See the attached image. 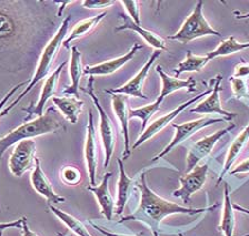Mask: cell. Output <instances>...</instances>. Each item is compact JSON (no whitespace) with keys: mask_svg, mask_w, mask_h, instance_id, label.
I'll return each mask as SVG.
<instances>
[{"mask_svg":"<svg viewBox=\"0 0 249 236\" xmlns=\"http://www.w3.org/2000/svg\"><path fill=\"white\" fill-rule=\"evenodd\" d=\"M3 235V231H0V236Z\"/></svg>","mask_w":249,"mask_h":236,"instance_id":"45","label":"cell"},{"mask_svg":"<svg viewBox=\"0 0 249 236\" xmlns=\"http://www.w3.org/2000/svg\"><path fill=\"white\" fill-rule=\"evenodd\" d=\"M246 49H249V42H239L237 41L235 37L231 36L221 42L213 51L208 52L206 57H207L208 61H210L218 57H227Z\"/></svg>","mask_w":249,"mask_h":236,"instance_id":"27","label":"cell"},{"mask_svg":"<svg viewBox=\"0 0 249 236\" xmlns=\"http://www.w3.org/2000/svg\"><path fill=\"white\" fill-rule=\"evenodd\" d=\"M248 142H249V123L247 125V126L245 127V129L241 131L238 135H237L235 140H233L231 144V146H229L228 152L226 154V160L224 163L223 171H221V174L219 175V177H218L217 185H219L221 183L224 176L231 171V166L235 164L237 158H238V157L240 156V153L243 152L245 146L247 145Z\"/></svg>","mask_w":249,"mask_h":236,"instance_id":"22","label":"cell"},{"mask_svg":"<svg viewBox=\"0 0 249 236\" xmlns=\"http://www.w3.org/2000/svg\"><path fill=\"white\" fill-rule=\"evenodd\" d=\"M229 82L231 84L232 92L237 99H249V90L246 86V81L241 78L231 77Z\"/></svg>","mask_w":249,"mask_h":236,"instance_id":"33","label":"cell"},{"mask_svg":"<svg viewBox=\"0 0 249 236\" xmlns=\"http://www.w3.org/2000/svg\"><path fill=\"white\" fill-rule=\"evenodd\" d=\"M213 91V88H209L207 89V90L201 92L200 94H198L195 96V98L188 100L187 102H184L182 104H180V106H178L176 109L173 110L171 112H169V113H167L165 115H162V117L158 118L157 120H155V121L151 123V125L148 126L146 127V130L143 131V132L140 134V137L137 139V141L135 142V144L132 145V150H136L137 148H139L140 145L142 144V143H145L146 141L150 140L151 138H154L156 134H158L160 131H162L165 127L169 125V123H171V121L177 117V115H179L181 113L182 111H184L185 109H187V108L193 106L194 103H196L197 101H199L200 99L205 98L206 95L207 94H212Z\"/></svg>","mask_w":249,"mask_h":236,"instance_id":"9","label":"cell"},{"mask_svg":"<svg viewBox=\"0 0 249 236\" xmlns=\"http://www.w3.org/2000/svg\"><path fill=\"white\" fill-rule=\"evenodd\" d=\"M235 14V17L239 20H244V19H249V13H245V14H240L239 11H233Z\"/></svg>","mask_w":249,"mask_h":236,"instance_id":"42","label":"cell"},{"mask_svg":"<svg viewBox=\"0 0 249 236\" xmlns=\"http://www.w3.org/2000/svg\"><path fill=\"white\" fill-rule=\"evenodd\" d=\"M71 49V56L69 61V76H70V84L62 91V94L67 95H75V98L79 99V90H80V79L84 73L83 63H81V52L78 50L76 46L70 48Z\"/></svg>","mask_w":249,"mask_h":236,"instance_id":"23","label":"cell"},{"mask_svg":"<svg viewBox=\"0 0 249 236\" xmlns=\"http://www.w3.org/2000/svg\"><path fill=\"white\" fill-rule=\"evenodd\" d=\"M106 15H107L106 11H104V13L97 15V16H95V17L85 19V20H81L78 22V24L73 27V29L71 30V32H70L69 36L66 38L64 42H62V47L69 50L70 44H71L73 40L79 39V38H83L86 36V34L91 32L92 30L95 29L97 26H98L99 22L103 20L105 17H106Z\"/></svg>","mask_w":249,"mask_h":236,"instance_id":"26","label":"cell"},{"mask_svg":"<svg viewBox=\"0 0 249 236\" xmlns=\"http://www.w3.org/2000/svg\"><path fill=\"white\" fill-rule=\"evenodd\" d=\"M120 18L123 19V24L116 27V31H122V30H132V31L139 34L140 37L145 40L148 45L151 46V47L155 48L156 50H159V51H163L166 50V41L162 39L161 37L157 36V34L154 33L150 30H147L146 28H143L140 25L135 24L134 21L131 20L129 16H126L124 14H119Z\"/></svg>","mask_w":249,"mask_h":236,"instance_id":"19","label":"cell"},{"mask_svg":"<svg viewBox=\"0 0 249 236\" xmlns=\"http://www.w3.org/2000/svg\"><path fill=\"white\" fill-rule=\"evenodd\" d=\"M30 182L31 185L35 191H36L38 194H40L42 197L48 201L49 204H58L65 202L66 199L64 196L58 195L53 188L52 183H50L49 180L47 179L45 172L42 171L40 160L36 157L35 160V168L31 172L30 175Z\"/></svg>","mask_w":249,"mask_h":236,"instance_id":"16","label":"cell"},{"mask_svg":"<svg viewBox=\"0 0 249 236\" xmlns=\"http://www.w3.org/2000/svg\"><path fill=\"white\" fill-rule=\"evenodd\" d=\"M60 179L66 185H78L80 183V171L75 166H65L60 171Z\"/></svg>","mask_w":249,"mask_h":236,"instance_id":"32","label":"cell"},{"mask_svg":"<svg viewBox=\"0 0 249 236\" xmlns=\"http://www.w3.org/2000/svg\"><path fill=\"white\" fill-rule=\"evenodd\" d=\"M57 235H58V236H65V235H62L61 233H57Z\"/></svg>","mask_w":249,"mask_h":236,"instance_id":"46","label":"cell"},{"mask_svg":"<svg viewBox=\"0 0 249 236\" xmlns=\"http://www.w3.org/2000/svg\"><path fill=\"white\" fill-rule=\"evenodd\" d=\"M25 84H27V82H21V83H18L17 86H15L14 88H11L10 90H9V92H8V94L3 96V98L0 100V118H1V112H2V109H3V107L6 106V104L8 103V101H9V99L11 98V96H13L16 92H17L19 89H20L22 86H25Z\"/></svg>","mask_w":249,"mask_h":236,"instance_id":"37","label":"cell"},{"mask_svg":"<svg viewBox=\"0 0 249 236\" xmlns=\"http://www.w3.org/2000/svg\"><path fill=\"white\" fill-rule=\"evenodd\" d=\"M178 236H185V234H184V233H179Z\"/></svg>","mask_w":249,"mask_h":236,"instance_id":"44","label":"cell"},{"mask_svg":"<svg viewBox=\"0 0 249 236\" xmlns=\"http://www.w3.org/2000/svg\"><path fill=\"white\" fill-rule=\"evenodd\" d=\"M16 24L13 17L0 7V41L7 40L16 34Z\"/></svg>","mask_w":249,"mask_h":236,"instance_id":"31","label":"cell"},{"mask_svg":"<svg viewBox=\"0 0 249 236\" xmlns=\"http://www.w3.org/2000/svg\"><path fill=\"white\" fill-rule=\"evenodd\" d=\"M120 3L124 6V8L127 10L129 18L135 24L140 25V9L138 6V1L136 0H122Z\"/></svg>","mask_w":249,"mask_h":236,"instance_id":"34","label":"cell"},{"mask_svg":"<svg viewBox=\"0 0 249 236\" xmlns=\"http://www.w3.org/2000/svg\"><path fill=\"white\" fill-rule=\"evenodd\" d=\"M162 101L163 100L158 96L157 100H156V101L153 103H149V104H147V106L137 108V109H130L129 110V119L138 118L142 120V129L145 131L147 127V125H148V121H149L150 118L153 117L156 112L159 110V108H160Z\"/></svg>","mask_w":249,"mask_h":236,"instance_id":"30","label":"cell"},{"mask_svg":"<svg viewBox=\"0 0 249 236\" xmlns=\"http://www.w3.org/2000/svg\"><path fill=\"white\" fill-rule=\"evenodd\" d=\"M232 77H235V78H241V79L249 77V63H246V61L243 60L239 64H237Z\"/></svg>","mask_w":249,"mask_h":236,"instance_id":"36","label":"cell"},{"mask_svg":"<svg viewBox=\"0 0 249 236\" xmlns=\"http://www.w3.org/2000/svg\"><path fill=\"white\" fill-rule=\"evenodd\" d=\"M208 175V165L202 164L198 165L193 169L190 172H187L186 175L181 176L179 179L180 182V188L175 189L173 195L175 197H179L182 200V202H189L190 197L195 193H197L204 187Z\"/></svg>","mask_w":249,"mask_h":236,"instance_id":"10","label":"cell"},{"mask_svg":"<svg viewBox=\"0 0 249 236\" xmlns=\"http://www.w3.org/2000/svg\"><path fill=\"white\" fill-rule=\"evenodd\" d=\"M137 184V188L140 192V201L138 207L130 215L124 216L119 220V223L128 222V220H136V222L142 223L150 228L154 236H160L161 222L167 216L173 214H189L196 215L199 213H206L213 211L218 206L215 204L213 206L202 207V208H188L176 203L170 202L159 196L148 187L146 174L142 173L140 175V180Z\"/></svg>","mask_w":249,"mask_h":236,"instance_id":"1","label":"cell"},{"mask_svg":"<svg viewBox=\"0 0 249 236\" xmlns=\"http://www.w3.org/2000/svg\"><path fill=\"white\" fill-rule=\"evenodd\" d=\"M114 5L115 1L112 0H85L83 1V7L86 9H101Z\"/></svg>","mask_w":249,"mask_h":236,"instance_id":"35","label":"cell"},{"mask_svg":"<svg viewBox=\"0 0 249 236\" xmlns=\"http://www.w3.org/2000/svg\"><path fill=\"white\" fill-rule=\"evenodd\" d=\"M67 63H68L67 60L64 61V63L58 65V68L56 69V70H53L48 76V78H47L45 81L44 86H42L40 95H39V100H38L36 106L31 104L29 109H23L25 111L28 112V119L30 117H33V115L39 118L45 113L44 112L45 104L47 103V101H48L49 99L53 98L54 92H56V90H57L58 81H59L61 71H62V69L65 68V65L67 64Z\"/></svg>","mask_w":249,"mask_h":236,"instance_id":"15","label":"cell"},{"mask_svg":"<svg viewBox=\"0 0 249 236\" xmlns=\"http://www.w3.org/2000/svg\"><path fill=\"white\" fill-rule=\"evenodd\" d=\"M111 106L116 118L118 119L122 133L124 135V149L123 158L127 160L131 154L129 138V109H128V96L123 94H111Z\"/></svg>","mask_w":249,"mask_h":236,"instance_id":"14","label":"cell"},{"mask_svg":"<svg viewBox=\"0 0 249 236\" xmlns=\"http://www.w3.org/2000/svg\"><path fill=\"white\" fill-rule=\"evenodd\" d=\"M160 55H161V51H159V50H155V51L151 53L150 58L148 59L145 65L140 69L134 78L130 79L126 84H124L123 87L117 88V89H111V90H105V92L110 94H123L126 96H134V98L148 99V96L143 94L142 92L143 83H145V80L147 78L148 73H149L151 67H153V64L155 63V61L158 59Z\"/></svg>","mask_w":249,"mask_h":236,"instance_id":"11","label":"cell"},{"mask_svg":"<svg viewBox=\"0 0 249 236\" xmlns=\"http://www.w3.org/2000/svg\"><path fill=\"white\" fill-rule=\"evenodd\" d=\"M209 63L206 56H196L192 51H187V57L184 61L178 63L175 70V76L178 77L184 72H199Z\"/></svg>","mask_w":249,"mask_h":236,"instance_id":"29","label":"cell"},{"mask_svg":"<svg viewBox=\"0 0 249 236\" xmlns=\"http://www.w3.org/2000/svg\"><path fill=\"white\" fill-rule=\"evenodd\" d=\"M23 218L19 219L17 220H13L9 223H1L0 224V231H5L7 228H21L22 227Z\"/></svg>","mask_w":249,"mask_h":236,"instance_id":"40","label":"cell"},{"mask_svg":"<svg viewBox=\"0 0 249 236\" xmlns=\"http://www.w3.org/2000/svg\"><path fill=\"white\" fill-rule=\"evenodd\" d=\"M233 208L237 211L239 212H243V213H246V214H249V210H247V208H245L243 206H239L238 204H233Z\"/></svg>","mask_w":249,"mask_h":236,"instance_id":"43","label":"cell"},{"mask_svg":"<svg viewBox=\"0 0 249 236\" xmlns=\"http://www.w3.org/2000/svg\"><path fill=\"white\" fill-rule=\"evenodd\" d=\"M112 176V173L105 174L103 181L98 185H88L87 189L95 195L97 202L100 206V212L108 220H111L112 215L115 214L116 202L109 189V179Z\"/></svg>","mask_w":249,"mask_h":236,"instance_id":"18","label":"cell"},{"mask_svg":"<svg viewBox=\"0 0 249 236\" xmlns=\"http://www.w3.org/2000/svg\"><path fill=\"white\" fill-rule=\"evenodd\" d=\"M119 168V177H118V193H117V202H116V210L115 213L117 215L123 214L126 207L128 200L131 195L132 189L135 188V180L131 179L127 175L126 170L122 158H117Z\"/></svg>","mask_w":249,"mask_h":236,"instance_id":"21","label":"cell"},{"mask_svg":"<svg viewBox=\"0 0 249 236\" xmlns=\"http://www.w3.org/2000/svg\"><path fill=\"white\" fill-rule=\"evenodd\" d=\"M53 103L70 123L76 125L84 107V102L80 99L72 96H53Z\"/></svg>","mask_w":249,"mask_h":236,"instance_id":"24","label":"cell"},{"mask_svg":"<svg viewBox=\"0 0 249 236\" xmlns=\"http://www.w3.org/2000/svg\"><path fill=\"white\" fill-rule=\"evenodd\" d=\"M93 77H90L88 80V86L86 89H81L84 92H86L89 96H90L91 100L95 103V107L97 108V111H98L99 114V132H100V139L101 143H103L104 146V152H105V160H104V168L107 169L109 163H110V160L112 157V154L115 152L116 148V131L115 126L112 125L110 118L109 115L105 112L103 106H101L98 98L95 94V87H93Z\"/></svg>","mask_w":249,"mask_h":236,"instance_id":"5","label":"cell"},{"mask_svg":"<svg viewBox=\"0 0 249 236\" xmlns=\"http://www.w3.org/2000/svg\"><path fill=\"white\" fill-rule=\"evenodd\" d=\"M156 71L159 76H160L162 81V88L159 98L162 100L166 98L167 95H169L175 91L178 90H186L187 92H194L196 91V81L194 80L193 77H190L187 80H180L176 78V77L168 76L167 73L162 70L160 65L156 67Z\"/></svg>","mask_w":249,"mask_h":236,"instance_id":"20","label":"cell"},{"mask_svg":"<svg viewBox=\"0 0 249 236\" xmlns=\"http://www.w3.org/2000/svg\"><path fill=\"white\" fill-rule=\"evenodd\" d=\"M224 121H228L227 119L225 118H212V117H205L200 118L197 120H193V121L181 123V125H176V123H173V127L175 129V135L173 140L170 141L168 145L163 149L160 153H158L151 162H156L160 160L163 157H166L167 154L171 152L175 148H177L179 144L184 143L186 140H188L190 137H193L195 133L199 132L200 130L205 129L209 126L216 125V123H220Z\"/></svg>","mask_w":249,"mask_h":236,"instance_id":"6","label":"cell"},{"mask_svg":"<svg viewBox=\"0 0 249 236\" xmlns=\"http://www.w3.org/2000/svg\"><path fill=\"white\" fill-rule=\"evenodd\" d=\"M22 236H38L37 233H35L34 231H31L28 224H27V219L23 216V222H22Z\"/></svg>","mask_w":249,"mask_h":236,"instance_id":"41","label":"cell"},{"mask_svg":"<svg viewBox=\"0 0 249 236\" xmlns=\"http://www.w3.org/2000/svg\"><path fill=\"white\" fill-rule=\"evenodd\" d=\"M70 20H71V18H70V16H68V17H66L64 19V21L61 22L58 31L52 38V39H50L48 44H47V46L44 49V51H42V53H41L40 58H39L36 71H35V75L33 76V78H31L30 82L27 84L26 89L21 92L20 94H19L18 98L16 99L15 101L11 102L9 106L6 108V109L2 110L1 117L9 113V111L13 110L14 108L17 106V104L20 102L21 100L25 98V96L28 94L31 90H33L36 84H38L41 80H44L45 78H48V75L53 69V61H54V59H56V57L58 55V52H59L60 48L62 47V42H64L66 34H67V32H68Z\"/></svg>","mask_w":249,"mask_h":236,"instance_id":"3","label":"cell"},{"mask_svg":"<svg viewBox=\"0 0 249 236\" xmlns=\"http://www.w3.org/2000/svg\"><path fill=\"white\" fill-rule=\"evenodd\" d=\"M88 223L90 224V225L95 228L96 231H98L99 233H101L105 236H140L139 234H124V233H116V232H110V231H107L105 230V228L100 227L99 225H97V224H95L92 222V220H88Z\"/></svg>","mask_w":249,"mask_h":236,"instance_id":"38","label":"cell"},{"mask_svg":"<svg viewBox=\"0 0 249 236\" xmlns=\"http://www.w3.org/2000/svg\"><path fill=\"white\" fill-rule=\"evenodd\" d=\"M249 173V158H246L243 162H240L238 165H236L235 168L231 170L229 174L231 175H235V174H246Z\"/></svg>","mask_w":249,"mask_h":236,"instance_id":"39","label":"cell"},{"mask_svg":"<svg viewBox=\"0 0 249 236\" xmlns=\"http://www.w3.org/2000/svg\"><path fill=\"white\" fill-rule=\"evenodd\" d=\"M236 226V218H235V208L231 203V195H229V187L227 183L224 184V210L221 214L220 224L218 225L220 232H223L225 236H233ZM249 236V234L244 235Z\"/></svg>","mask_w":249,"mask_h":236,"instance_id":"25","label":"cell"},{"mask_svg":"<svg viewBox=\"0 0 249 236\" xmlns=\"http://www.w3.org/2000/svg\"><path fill=\"white\" fill-rule=\"evenodd\" d=\"M235 125L229 126L226 127V129L219 130L217 132L207 135V137L202 138L201 140L197 141L196 143H194L192 145V148L189 149L188 153H187V166H186V172H190L193 169L198 166V164L204 160V158L207 157L212 151L215 148L217 142L223 139L224 135L227 134L228 132H231L232 129H235Z\"/></svg>","mask_w":249,"mask_h":236,"instance_id":"8","label":"cell"},{"mask_svg":"<svg viewBox=\"0 0 249 236\" xmlns=\"http://www.w3.org/2000/svg\"><path fill=\"white\" fill-rule=\"evenodd\" d=\"M84 156L88 176L89 180H90V184L96 185L97 166H98V145H97V134L95 130V122H93L92 111L89 112Z\"/></svg>","mask_w":249,"mask_h":236,"instance_id":"12","label":"cell"},{"mask_svg":"<svg viewBox=\"0 0 249 236\" xmlns=\"http://www.w3.org/2000/svg\"><path fill=\"white\" fill-rule=\"evenodd\" d=\"M221 80H223V77L220 75L217 76L216 80L213 81V87L212 94L205 101L199 102L196 107L189 109V112L192 113H198V114H220L223 115L225 119H227L228 121H231V120L237 117L236 113H232V112H228L224 110L221 108L220 104V86H221Z\"/></svg>","mask_w":249,"mask_h":236,"instance_id":"13","label":"cell"},{"mask_svg":"<svg viewBox=\"0 0 249 236\" xmlns=\"http://www.w3.org/2000/svg\"><path fill=\"white\" fill-rule=\"evenodd\" d=\"M202 8H204V1L199 0L195 6L193 13L182 24L181 28L174 36H169L168 39L179 41L181 44H188L190 41L206 36L220 37L221 33L213 29L206 20Z\"/></svg>","mask_w":249,"mask_h":236,"instance_id":"4","label":"cell"},{"mask_svg":"<svg viewBox=\"0 0 249 236\" xmlns=\"http://www.w3.org/2000/svg\"><path fill=\"white\" fill-rule=\"evenodd\" d=\"M140 48H142V46L139 44H135L126 55L116 58V59L105 61V63H101L95 65H87V67L84 68V75L90 77L110 76L116 71H118L119 69H122L124 65L129 63L131 59H134L135 55L139 51Z\"/></svg>","mask_w":249,"mask_h":236,"instance_id":"17","label":"cell"},{"mask_svg":"<svg viewBox=\"0 0 249 236\" xmlns=\"http://www.w3.org/2000/svg\"><path fill=\"white\" fill-rule=\"evenodd\" d=\"M37 145L33 139L18 142L8 161V166L15 177H21L35 165Z\"/></svg>","mask_w":249,"mask_h":236,"instance_id":"7","label":"cell"},{"mask_svg":"<svg viewBox=\"0 0 249 236\" xmlns=\"http://www.w3.org/2000/svg\"><path fill=\"white\" fill-rule=\"evenodd\" d=\"M49 210L52 211V213H53V214L56 215L57 218L69 228V230H71L73 233L77 234L78 236H91L89 234L88 230L86 228L84 224L81 223L79 220L76 219L75 216H72L71 214L66 213L62 210H59V208H57L53 204H49Z\"/></svg>","mask_w":249,"mask_h":236,"instance_id":"28","label":"cell"},{"mask_svg":"<svg viewBox=\"0 0 249 236\" xmlns=\"http://www.w3.org/2000/svg\"><path fill=\"white\" fill-rule=\"evenodd\" d=\"M61 126L62 125L58 119L54 108H48L41 117L26 121L23 125L6 134L5 137L0 138V161L11 145L17 144L18 142L26 140V139H33L39 137V135L56 132ZM0 211H1V205H0Z\"/></svg>","mask_w":249,"mask_h":236,"instance_id":"2","label":"cell"}]
</instances>
